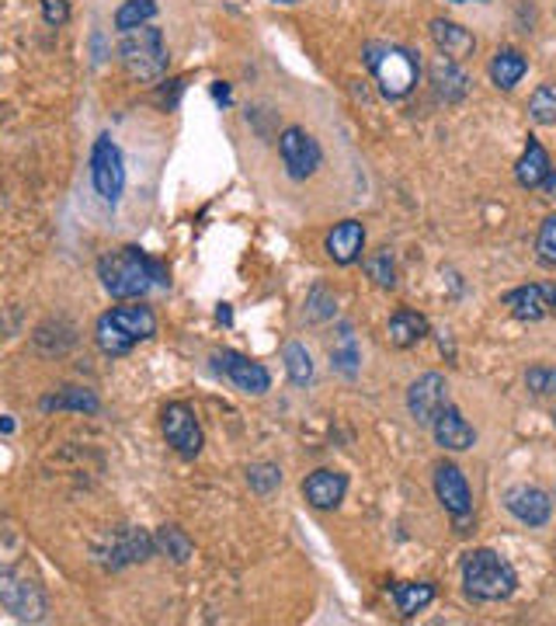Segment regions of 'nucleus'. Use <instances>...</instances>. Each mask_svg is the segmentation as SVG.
<instances>
[{
    "instance_id": "1",
    "label": "nucleus",
    "mask_w": 556,
    "mask_h": 626,
    "mask_svg": "<svg viewBox=\"0 0 556 626\" xmlns=\"http://www.w3.org/2000/svg\"><path fill=\"white\" fill-rule=\"evenodd\" d=\"M98 278L115 299H139L154 286H168V272L160 261L147 258L139 248H118L98 261Z\"/></svg>"
},
{
    "instance_id": "2",
    "label": "nucleus",
    "mask_w": 556,
    "mask_h": 626,
    "mask_svg": "<svg viewBox=\"0 0 556 626\" xmlns=\"http://www.w3.org/2000/svg\"><path fill=\"white\" fill-rule=\"evenodd\" d=\"M362 59H365V67L373 70L383 98L400 101V98H407L410 91L418 88L421 64H418V56L410 49L394 46V43H368L362 49Z\"/></svg>"
},
{
    "instance_id": "3",
    "label": "nucleus",
    "mask_w": 556,
    "mask_h": 626,
    "mask_svg": "<svg viewBox=\"0 0 556 626\" xmlns=\"http://www.w3.org/2000/svg\"><path fill=\"white\" fill-rule=\"evenodd\" d=\"M157 334V317L150 307H115L109 314H101L94 341L105 355H129L139 341H150Z\"/></svg>"
},
{
    "instance_id": "4",
    "label": "nucleus",
    "mask_w": 556,
    "mask_h": 626,
    "mask_svg": "<svg viewBox=\"0 0 556 626\" xmlns=\"http://www.w3.org/2000/svg\"><path fill=\"white\" fill-rule=\"evenodd\" d=\"M463 589L477 602H501L519 589V574L493 550H473L463 560Z\"/></svg>"
},
{
    "instance_id": "5",
    "label": "nucleus",
    "mask_w": 556,
    "mask_h": 626,
    "mask_svg": "<svg viewBox=\"0 0 556 626\" xmlns=\"http://www.w3.org/2000/svg\"><path fill=\"white\" fill-rule=\"evenodd\" d=\"M118 59L122 70H126L139 84H154L163 73H168V46H163V32L154 25H139L133 32H122L118 43Z\"/></svg>"
},
{
    "instance_id": "6",
    "label": "nucleus",
    "mask_w": 556,
    "mask_h": 626,
    "mask_svg": "<svg viewBox=\"0 0 556 626\" xmlns=\"http://www.w3.org/2000/svg\"><path fill=\"white\" fill-rule=\"evenodd\" d=\"M91 181L94 192L115 206L122 198V189H126V164H122V150L115 147L112 136H98L94 150H91Z\"/></svg>"
},
{
    "instance_id": "7",
    "label": "nucleus",
    "mask_w": 556,
    "mask_h": 626,
    "mask_svg": "<svg viewBox=\"0 0 556 626\" xmlns=\"http://www.w3.org/2000/svg\"><path fill=\"white\" fill-rule=\"evenodd\" d=\"M160 429H163V439H168V446L184 456V459H195L202 453V429H198V418L189 403H168V408L160 411Z\"/></svg>"
},
{
    "instance_id": "8",
    "label": "nucleus",
    "mask_w": 556,
    "mask_h": 626,
    "mask_svg": "<svg viewBox=\"0 0 556 626\" xmlns=\"http://www.w3.org/2000/svg\"><path fill=\"white\" fill-rule=\"evenodd\" d=\"M0 605L8 613H14L18 619L38 623L46 616V595L35 581H29L25 574L14 571H0Z\"/></svg>"
},
{
    "instance_id": "9",
    "label": "nucleus",
    "mask_w": 556,
    "mask_h": 626,
    "mask_svg": "<svg viewBox=\"0 0 556 626\" xmlns=\"http://www.w3.org/2000/svg\"><path fill=\"white\" fill-rule=\"evenodd\" d=\"M279 153H282L285 171H290V178H296V181L314 178L320 168V144L299 126H290L279 136Z\"/></svg>"
},
{
    "instance_id": "10",
    "label": "nucleus",
    "mask_w": 556,
    "mask_h": 626,
    "mask_svg": "<svg viewBox=\"0 0 556 626\" xmlns=\"http://www.w3.org/2000/svg\"><path fill=\"white\" fill-rule=\"evenodd\" d=\"M449 403V383L442 373H424L410 383L407 390V411L418 421L421 429H431V421L439 418V411Z\"/></svg>"
},
{
    "instance_id": "11",
    "label": "nucleus",
    "mask_w": 556,
    "mask_h": 626,
    "mask_svg": "<svg viewBox=\"0 0 556 626\" xmlns=\"http://www.w3.org/2000/svg\"><path fill=\"white\" fill-rule=\"evenodd\" d=\"M435 494L445 504V512L456 519V530L469 533L466 526H469V519H473V494H469V483H466L459 467L442 463V467L435 470Z\"/></svg>"
},
{
    "instance_id": "12",
    "label": "nucleus",
    "mask_w": 556,
    "mask_h": 626,
    "mask_svg": "<svg viewBox=\"0 0 556 626\" xmlns=\"http://www.w3.org/2000/svg\"><path fill=\"white\" fill-rule=\"evenodd\" d=\"M213 366L234 383V387L240 394H268V387H272V376H268V369L261 366V362H251V358H243L237 352H216L213 355Z\"/></svg>"
},
{
    "instance_id": "13",
    "label": "nucleus",
    "mask_w": 556,
    "mask_h": 626,
    "mask_svg": "<svg viewBox=\"0 0 556 626\" xmlns=\"http://www.w3.org/2000/svg\"><path fill=\"white\" fill-rule=\"evenodd\" d=\"M504 509L522 522L529 530H540L553 515V501L543 488H532V483H519V488H508L504 494Z\"/></svg>"
},
{
    "instance_id": "14",
    "label": "nucleus",
    "mask_w": 556,
    "mask_h": 626,
    "mask_svg": "<svg viewBox=\"0 0 556 626\" xmlns=\"http://www.w3.org/2000/svg\"><path fill=\"white\" fill-rule=\"evenodd\" d=\"M553 299H556V286H543V282H532V286H519L504 296V307L511 310V317L519 320H543L546 314H553Z\"/></svg>"
},
{
    "instance_id": "15",
    "label": "nucleus",
    "mask_w": 556,
    "mask_h": 626,
    "mask_svg": "<svg viewBox=\"0 0 556 626\" xmlns=\"http://www.w3.org/2000/svg\"><path fill=\"white\" fill-rule=\"evenodd\" d=\"M157 547H154V536H147L143 530H115L112 536H109V550L101 554L105 557V564L109 568H126V564H136V560H147L150 554H154Z\"/></svg>"
},
{
    "instance_id": "16",
    "label": "nucleus",
    "mask_w": 556,
    "mask_h": 626,
    "mask_svg": "<svg viewBox=\"0 0 556 626\" xmlns=\"http://www.w3.org/2000/svg\"><path fill=\"white\" fill-rule=\"evenodd\" d=\"M431 435H435V442L449 453H466L473 442H477V432H473V425L463 418V411L452 408V403H445V408L439 411V418L431 421Z\"/></svg>"
},
{
    "instance_id": "17",
    "label": "nucleus",
    "mask_w": 556,
    "mask_h": 626,
    "mask_svg": "<svg viewBox=\"0 0 556 626\" xmlns=\"http://www.w3.org/2000/svg\"><path fill=\"white\" fill-rule=\"evenodd\" d=\"M348 491V477L341 470H314L310 477L303 480V498L314 504L317 512H331L344 501Z\"/></svg>"
},
{
    "instance_id": "18",
    "label": "nucleus",
    "mask_w": 556,
    "mask_h": 626,
    "mask_svg": "<svg viewBox=\"0 0 556 626\" xmlns=\"http://www.w3.org/2000/svg\"><path fill=\"white\" fill-rule=\"evenodd\" d=\"M428 80H431V88H435V94H439L442 101H449V105L463 101L466 91H469L466 70L456 64V59H449V56H442V53L428 64Z\"/></svg>"
},
{
    "instance_id": "19",
    "label": "nucleus",
    "mask_w": 556,
    "mask_h": 626,
    "mask_svg": "<svg viewBox=\"0 0 556 626\" xmlns=\"http://www.w3.org/2000/svg\"><path fill=\"white\" fill-rule=\"evenodd\" d=\"M362 251H365V227L359 219H344V224H338L327 234V254H331L334 265H352V261L362 258Z\"/></svg>"
},
{
    "instance_id": "20",
    "label": "nucleus",
    "mask_w": 556,
    "mask_h": 626,
    "mask_svg": "<svg viewBox=\"0 0 556 626\" xmlns=\"http://www.w3.org/2000/svg\"><path fill=\"white\" fill-rule=\"evenodd\" d=\"M431 43L439 46L442 56L456 59V64H463V59L473 56V49H477L473 32L456 25V22H445V18H435V22H431Z\"/></svg>"
},
{
    "instance_id": "21",
    "label": "nucleus",
    "mask_w": 556,
    "mask_h": 626,
    "mask_svg": "<svg viewBox=\"0 0 556 626\" xmlns=\"http://www.w3.org/2000/svg\"><path fill=\"white\" fill-rule=\"evenodd\" d=\"M428 331H431L428 317L418 314V310H397L394 317H389V328H386L389 345H394V349H415L418 341H424Z\"/></svg>"
},
{
    "instance_id": "22",
    "label": "nucleus",
    "mask_w": 556,
    "mask_h": 626,
    "mask_svg": "<svg viewBox=\"0 0 556 626\" xmlns=\"http://www.w3.org/2000/svg\"><path fill=\"white\" fill-rule=\"evenodd\" d=\"M549 171H553L549 153L543 150L540 139H529L525 153L519 157V164H514V178H519V185H522V189H540L543 178H546Z\"/></svg>"
},
{
    "instance_id": "23",
    "label": "nucleus",
    "mask_w": 556,
    "mask_h": 626,
    "mask_svg": "<svg viewBox=\"0 0 556 626\" xmlns=\"http://www.w3.org/2000/svg\"><path fill=\"white\" fill-rule=\"evenodd\" d=\"M529 70V59L519 49H498L490 59V80L498 84L501 91H511Z\"/></svg>"
},
{
    "instance_id": "24",
    "label": "nucleus",
    "mask_w": 556,
    "mask_h": 626,
    "mask_svg": "<svg viewBox=\"0 0 556 626\" xmlns=\"http://www.w3.org/2000/svg\"><path fill=\"white\" fill-rule=\"evenodd\" d=\"M394 599H397L400 616H418L421 610H428L431 599H435V584H428V581H407V584H397V589H394Z\"/></svg>"
},
{
    "instance_id": "25",
    "label": "nucleus",
    "mask_w": 556,
    "mask_h": 626,
    "mask_svg": "<svg viewBox=\"0 0 556 626\" xmlns=\"http://www.w3.org/2000/svg\"><path fill=\"white\" fill-rule=\"evenodd\" d=\"M157 18V0H122V8L115 11V29L133 32L139 25H150Z\"/></svg>"
},
{
    "instance_id": "26",
    "label": "nucleus",
    "mask_w": 556,
    "mask_h": 626,
    "mask_svg": "<svg viewBox=\"0 0 556 626\" xmlns=\"http://www.w3.org/2000/svg\"><path fill=\"white\" fill-rule=\"evenodd\" d=\"M64 408L94 414V411L101 408V400H98L91 390H80V387H67L64 394H56V397H46V400H43V411H64Z\"/></svg>"
},
{
    "instance_id": "27",
    "label": "nucleus",
    "mask_w": 556,
    "mask_h": 626,
    "mask_svg": "<svg viewBox=\"0 0 556 626\" xmlns=\"http://www.w3.org/2000/svg\"><path fill=\"white\" fill-rule=\"evenodd\" d=\"M282 362H285V373L296 383V387H306V383L314 379V358L306 352L299 341H290V345L282 349Z\"/></svg>"
},
{
    "instance_id": "28",
    "label": "nucleus",
    "mask_w": 556,
    "mask_h": 626,
    "mask_svg": "<svg viewBox=\"0 0 556 626\" xmlns=\"http://www.w3.org/2000/svg\"><path fill=\"white\" fill-rule=\"evenodd\" d=\"M154 547H157L160 554H168L174 564H189V557H192V539L184 536L178 526H163V530H157Z\"/></svg>"
},
{
    "instance_id": "29",
    "label": "nucleus",
    "mask_w": 556,
    "mask_h": 626,
    "mask_svg": "<svg viewBox=\"0 0 556 626\" xmlns=\"http://www.w3.org/2000/svg\"><path fill=\"white\" fill-rule=\"evenodd\" d=\"M331 366L338 369V373H344V376H355L359 373V345H355V334H352V328H341V338H338V345L331 349Z\"/></svg>"
},
{
    "instance_id": "30",
    "label": "nucleus",
    "mask_w": 556,
    "mask_h": 626,
    "mask_svg": "<svg viewBox=\"0 0 556 626\" xmlns=\"http://www.w3.org/2000/svg\"><path fill=\"white\" fill-rule=\"evenodd\" d=\"M529 115L532 123L540 126H553L556 123V84H540L529 98Z\"/></svg>"
},
{
    "instance_id": "31",
    "label": "nucleus",
    "mask_w": 556,
    "mask_h": 626,
    "mask_svg": "<svg viewBox=\"0 0 556 626\" xmlns=\"http://www.w3.org/2000/svg\"><path fill=\"white\" fill-rule=\"evenodd\" d=\"M365 272L379 289H394L397 286V265H394V254H389V251H376L373 258H365Z\"/></svg>"
},
{
    "instance_id": "32",
    "label": "nucleus",
    "mask_w": 556,
    "mask_h": 626,
    "mask_svg": "<svg viewBox=\"0 0 556 626\" xmlns=\"http://www.w3.org/2000/svg\"><path fill=\"white\" fill-rule=\"evenodd\" d=\"M247 483H251L258 494H272L282 483V470L272 467V463H258V467L247 470Z\"/></svg>"
},
{
    "instance_id": "33",
    "label": "nucleus",
    "mask_w": 556,
    "mask_h": 626,
    "mask_svg": "<svg viewBox=\"0 0 556 626\" xmlns=\"http://www.w3.org/2000/svg\"><path fill=\"white\" fill-rule=\"evenodd\" d=\"M334 310H338V299L327 293V289H314L310 296H306V320H327V317H334Z\"/></svg>"
},
{
    "instance_id": "34",
    "label": "nucleus",
    "mask_w": 556,
    "mask_h": 626,
    "mask_svg": "<svg viewBox=\"0 0 556 626\" xmlns=\"http://www.w3.org/2000/svg\"><path fill=\"white\" fill-rule=\"evenodd\" d=\"M535 251H540L543 265H556V213L540 227V237H535Z\"/></svg>"
},
{
    "instance_id": "35",
    "label": "nucleus",
    "mask_w": 556,
    "mask_h": 626,
    "mask_svg": "<svg viewBox=\"0 0 556 626\" xmlns=\"http://www.w3.org/2000/svg\"><path fill=\"white\" fill-rule=\"evenodd\" d=\"M525 383L532 394H556V369H529Z\"/></svg>"
},
{
    "instance_id": "36",
    "label": "nucleus",
    "mask_w": 556,
    "mask_h": 626,
    "mask_svg": "<svg viewBox=\"0 0 556 626\" xmlns=\"http://www.w3.org/2000/svg\"><path fill=\"white\" fill-rule=\"evenodd\" d=\"M43 18L49 25H64L70 18V0H43Z\"/></svg>"
},
{
    "instance_id": "37",
    "label": "nucleus",
    "mask_w": 556,
    "mask_h": 626,
    "mask_svg": "<svg viewBox=\"0 0 556 626\" xmlns=\"http://www.w3.org/2000/svg\"><path fill=\"white\" fill-rule=\"evenodd\" d=\"M540 189H543V195H546V198H553V202H556V171H549V174L543 178V185H540Z\"/></svg>"
},
{
    "instance_id": "38",
    "label": "nucleus",
    "mask_w": 556,
    "mask_h": 626,
    "mask_svg": "<svg viewBox=\"0 0 556 626\" xmlns=\"http://www.w3.org/2000/svg\"><path fill=\"white\" fill-rule=\"evenodd\" d=\"M213 98L226 105V101H230V88H226V84H213Z\"/></svg>"
},
{
    "instance_id": "39",
    "label": "nucleus",
    "mask_w": 556,
    "mask_h": 626,
    "mask_svg": "<svg viewBox=\"0 0 556 626\" xmlns=\"http://www.w3.org/2000/svg\"><path fill=\"white\" fill-rule=\"evenodd\" d=\"M219 320H223V325H230V320H234V314H230V307H226V303H223V307H219V314H216Z\"/></svg>"
},
{
    "instance_id": "40",
    "label": "nucleus",
    "mask_w": 556,
    "mask_h": 626,
    "mask_svg": "<svg viewBox=\"0 0 556 626\" xmlns=\"http://www.w3.org/2000/svg\"><path fill=\"white\" fill-rule=\"evenodd\" d=\"M0 432H14V421H11V418L0 421Z\"/></svg>"
},
{
    "instance_id": "41",
    "label": "nucleus",
    "mask_w": 556,
    "mask_h": 626,
    "mask_svg": "<svg viewBox=\"0 0 556 626\" xmlns=\"http://www.w3.org/2000/svg\"><path fill=\"white\" fill-rule=\"evenodd\" d=\"M275 4H299V0H275Z\"/></svg>"
},
{
    "instance_id": "42",
    "label": "nucleus",
    "mask_w": 556,
    "mask_h": 626,
    "mask_svg": "<svg viewBox=\"0 0 556 626\" xmlns=\"http://www.w3.org/2000/svg\"><path fill=\"white\" fill-rule=\"evenodd\" d=\"M452 4H469V0H452Z\"/></svg>"
},
{
    "instance_id": "43",
    "label": "nucleus",
    "mask_w": 556,
    "mask_h": 626,
    "mask_svg": "<svg viewBox=\"0 0 556 626\" xmlns=\"http://www.w3.org/2000/svg\"><path fill=\"white\" fill-rule=\"evenodd\" d=\"M553 314H556V299H553Z\"/></svg>"
}]
</instances>
